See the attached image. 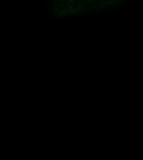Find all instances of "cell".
<instances>
[{
  "instance_id": "6da1fadb",
  "label": "cell",
  "mask_w": 143,
  "mask_h": 160,
  "mask_svg": "<svg viewBox=\"0 0 143 160\" xmlns=\"http://www.w3.org/2000/svg\"><path fill=\"white\" fill-rule=\"evenodd\" d=\"M60 1H64V0H60Z\"/></svg>"
}]
</instances>
